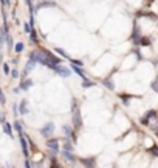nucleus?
Masks as SVG:
<instances>
[{
  "instance_id": "1",
  "label": "nucleus",
  "mask_w": 158,
  "mask_h": 168,
  "mask_svg": "<svg viewBox=\"0 0 158 168\" xmlns=\"http://www.w3.org/2000/svg\"><path fill=\"white\" fill-rule=\"evenodd\" d=\"M72 114H73V123H74V126H81L82 124V118H81V114H79V107L74 104V107L72 109Z\"/></svg>"
},
{
  "instance_id": "2",
  "label": "nucleus",
  "mask_w": 158,
  "mask_h": 168,
  "mask_svg": "<svg viewBox=\"0 0 158 168\" xmlns=\"http://www.w3.org/2000/svg\"><path fill=\"white\" fill-rule=\"evenodd\" d=\"M53 132H54V123L53 122H48L45 126L40 129V134L43 135V137H50Z\"/></svg>"
},
{
  "instance_id": "3",
  "label": "nucleus",
  "mask_w": 158,
  "mask_h": 168,
  "mask_svg": "<svg viewBox=\"0 0 158 168\" xmlns=\"http://www.w3.org/2000/svg\"><path fill=\"white\" fill-rule=\"evenodd\" d=\"M47 146L53 151V153H57V151H59V140L57 139H50L47 142Z\"/></svg>"
},
{
  "instance_id": "4",
  "label": "nucleus",
  "mask_w": 158,
  "mask_h": 168,
  "mask_svg": "<svg viewBox=\"0 0 158 168\" xmlns=\"http://www.w3.org/2000/svg\"><path fill=\"white\" fill-rule=\"evenodd\" d=\"M54 70H56L57 75H61V76H64V78L70 76V70L67 67H64V66H56V67H54Z\"/></svg>"
},
{
  "instance_id": "5",
  "label": "nucleus",
  "mask_w": 158,
  "mask_h": 168,
  "mask_svg": "<svg viewBox=\"0 0 158 168\" xmlns=\"http://www.w3.org/2000/svg\"><path fill=\"white\" fill-rule=\"evenodd\" d=\"M20 145H22V151H23L25 157H28L30 153H28V143H26V139L23 137V134H20Z\"/></svg>"
},
{
  "instance_id": "6",
  "label": "nucleus",
  "mask_w": 158,
  "mask_h": 168,
  "mask_svg": "<svg viewBox=\"0 0 158 168\" xmlns=\"http://www.w3.org/2000/svg\"><path fill=\"white\" fill-rule=\"evenodd\" d=\"M34 66H36V61H33V59H30L28 62H26V66H25V70H23V75H26V73H30L33 69H34Z\"/></svg>"
},
{
  "instance_id": "7",
  "label": "nucleus",
  "mask_w": 158,
  "mask_h": 168,
  "mask_svg": "<svg viewBox=\"0 0 158 168\" xmlns=\"http://www.w3.org/2000/svg\"><path fill=\"white\" fill-rule=\"evenodd\" d=\"M19 112L22 114V115H26V114L30 112V109H28V106H26V100H23L20 103V107H19Z\"/></svg>"
},
{
  "instance_id": "8",
  "label": "nucleus",
  "mask_w": 158,
  "mask_h": 168,
  "mask_svg": "<svg viewBox=\"0 0 158 168\" xmlns=\"http://www.w3.org/2000/svg\"><path fill=\"white\" fill-rule=\"evenodd\" d=\"M62 156H64V157H65V159H67V160H70V162H74V160H76L74 154H72V153H70L68 149H64V151H62Z\"/></svg>"
},
{
  "instance_id": "9",
  "label": "nucleus",
  "mask_w": 158,
  "mask_h": 168,
  "mask_svg": "<svg viewBox=\"0 0 158 168\" xmlns=\"http://www.w3.org/2000/svg\"><path fill=\"white\" fill-rule=\"evenodd\" d=\"M31 86H33V81H31V79H25V81H22L20 89H22V90H28Z\"/></svg>"
},
{
  "instance_id": "10",
  "label": "nucleus",
  "mask_w": 158,
  "mask_h": 168,
  "mask_svg": "<svg viewBox=\"0 0 158 168\" xmlns=\"http://www.w3.org/2000/svg\"><path fill=\"white\" fill-rule=\"evenodd\" d=\"M3 131H5V134H8L9 137H13V128H11L6 122L3 123Z\"/></svg>"
},
{
  "instance_id": "11",
  "label": "nucleus",
  "mask_w": 158,
  "mask_h": 168,
  "mask_svg": "<svg viewBox=\"0 0 158 168\" xmlns=\"http://www.w3.org/2000/svg\"><path fill=\"white\" fill-rule=\"evenodd\" d=\"M72 66H73V72H76V73L79 75V76L85 78V76H84V72H82V69H81V66H76V64H72Z\"/></svg>"
},
{
  "instance_id": "12",
  "label": "nucleus",
  "mask_w": 158,
  "mask_h": 168,
  "mask_svg": "<svg viewBox=\"0 0 158 168\" xmlns=\"http://www.w3.org/2000/svg\"><path fill=\"white\" fill-rule=\"evenodd\" d=\"M140 36H141V34H140V30L135 28V30H133V41H135V44H140V42H141V41H140Z\"/></svg>"
},
{
  "instance_id": "13",
  "label": "nucleus",
  "mask_w": 158,
  "mask_h": 168,
  "mask_svg": "<svg viewBox=\"0 0 158 168\" xmlns=\"http://www.w3.org/2000/svg\"><path fill=\"white\" fill-rule=\"evenodd\" d=\"M23 42H17V44L14 45V50H16V53H20V51H23Z\"/></svg>"
},
{
  "instance_id": "14",
  "label": "nucleus",
  "mask_w": 158,
  "mask_h": 168,
  "mask_svg": "<svg viewBox=\"0 0 158 168\" xmlns=\"http://www.w3.org/2000/svg\"><path fill=\"white\" fill-rule=\"evenodd\" d=\"M14 129H16V131H17L19 134H23V129H22L20 122H14Z\"/></svg>"
},
{
  "instance_id": "15",
  "label": "nucleus",
  "mask_w": 158,
  "mask_h": 168,
  "mask_svg": "<svg viewBox=\"0 0 158 168\" xmlns=\"http://www.w3.org/2000/svg\"><path fill=\"white\" fill-rule=\"evenodd\" d=\"M64 132L68 135V137H73L74 139V135H73V132H72V128L70 126H64Z\"/></svg>"
},
{
  "instance_id": "16",
  "label": "nucleus",
  "mask_w": 158,
  "mask_h": 168,
  "mask_svg": "<svg viewBox=\"0 0 158 168\" xmlns=\"http://www.w3.org/2000/svg\"><path fill=\"white\" fill-rule=\"evenodd\" d=\"M104 84H106V87H107V89H110V90L115 89V86H113L112 79H106V81H104Z\"/></svg>"
},
{
  "instance_id": "17",
  "label": "nucleus",
  "mask_w": 158,
  "mask_h": 168,
  "mask_svg": "<svg viewBox=\"0 0 158 168\" xmlns=\"http://www.w3.org/2000/svg\"><path fill=\"white\" fill-rule=\"evenodd\" d=\"M91 86H93V83H91L90 79H85V78H84V81H82V87H91Z\"/></svg>"
},
{
  "instance_id": "18",
  "label": "nucleus",
  "mask_w": 158,
  "mask_h": 168,
  "mask_svg": "<svg viewBox=\"0 0 158 168\" xmlns=\"http://www.w3.org/2000/svg\"><path fill=\"white\" fill-rule=\"evenodd\" d=\"M31 42H33V44H36V42H37V34H36V31L34 30H31Z\"/></svg>"
},
{
  "instance_id": "19",
  "label": "nucleus",
  "mask_w": 158,
  "mask_h": 168,
  "mask_svg": "<svg viewBox=\"0 0 158 168\" xmlns=\"http://www.w3.org/2000/svg\"><path fill=\"white\" fill-rule=\"evenodd\" d=\"M82 164H84V165H89V167H93V165H95V160H93V159H90V160L82 159Z\"/></svg>"
},
{
  "instance_id": "20",
  "label": "nucleus",
  "mask_w": 158,
  "mask_h": 168,
  "mask_svg": "<svg viewBox=\"0 0 158 168\" xmlns=\"http://www.w3.org/2000/svg\"><path fill=\"white\" fill-rule=\"evenodd\" d=\"M42 6H54V2H42L39 5V8H42Z\"/></svg>"
},
{
  "instance_id": "21",
  "label": "nucleus",
  "mask_w": 158,
  "mask_h": 168,
  "mask_svg": "<svg viewBox=\"0 0 158 168\" xmlns=\"http://www.w3.org/2000/svg\"><path fill=\"white\" fill-rule=\"evenodd\" d=\"M26 3H28V6H30V13L33 16V13H34V8H33V0H26ZM33 19V17H31Z\"/></svg>"
},
{
  "instance_id": "22",
  "label": "nucleus",
  "mask_w": 158,
  "mask_h": 168,
  "mask_svg": "<svg viewBox=\"0 0 158 168\" xmlns=\"http://www.w3.org/2000/svg\"><path fill=\"white\" fill-rule=\"evenodd\" d=\"M3 72L6 73V75L11 73V72H9V66H8V64H3Z\"/></svg>"
},
{
  "instance_id": "23",
  "label": "nucleus",
  "mask_w": 158,
  "mask_h": 168,
  "mask_svg": "<svg viewBox=\"0 0 158 168\" xmlns=\"http://www.w3.org/2000/svg\"><path fill=\"white\" fill-rule=\"evenodd\" d=\"M11 76H13V78H19V72H17V70H11Z\"/></svg>"
},
{
  "instance_id": "24",
  "label": "nucleus",
  "mask_w": 158,
  "mask_h": 168,
  "mask_svg": "<svg viewBox=\"0 0 158 168\" xmlns=\"http://www.w3.org/2000/svg\"><path fill=\"white\" fill-rule=\"evenodd\" d=\"M0 103H2V104H5V95H3L2 89H0Z\"/></svg>"
},
{
  "instance_id": "25",
  "label": "nucleus",
  "mask_w": 158,
  "mask_h": 168,
  "mask_svg": "<svg viewBox=\"0 0 158 168\" xmlns=\"http://www.w3.org/2000/svg\"><path fill=\"white\" fill-rule=\"evenodd\" d=\"M56 51L59 53V55H62V56H65V58H68V56H67V53H65L64 50H61V48H56Z\"/></svg>"
},
{
  "instance_id": "26",
  "label": "nucleus",
  "mask_w": 158,
  "mask_h": 168,
  "mask_svg": "<svg viewBox=\"0 0 158 168\" xmlns=\"http://www.w3.org/2000/svg\"><path fill=\"white\" fill-rule=\"evenodd\" d=\"M6 42H8V45H9V48L13 47V39H11V36L8 34V37H6Z\"/></svg>"
},
{
  "instance_id": "27",
  "label": "nucleus",
  "mask_w": 158,
  "mask_h": 168,
  "mask_svg": "<svg viewBox=\"0 0 158 168\" xmlns=\"http://www.w3.org/2000/svg\"><path fill=\"white\" fill-rule=\"evenodd\" d=\"M23 28H25L26 33H31V28H30V25H28V24H25V25H23Z\"/></svg>"
},
{
  "instance_id": "28",
  "label": "nucleus",
  "mask_w": 158,
  "mask_h": 168,
  "mask_svg": "<svg viewBox=\"0 0 158 168\" xmlns=\"http://www.w3.org/2000/svg\"><path fill=\"white\" fill-rule=\"evenodd\" d=\"M2 5H3V6H9L11 2H9V0H2Z\"/></svg>"
},
{
  "instance_id": "29",
  "label": "nucleus",
  "mask_w": 158,
  "mask_h": 168,
  "mask_svg": "<svg viewBox=\"0 0 158 168\" xmlns=\"http://www.w3.org/2000/svg\"><path fill=\"white\" fill-rule=\"evenodd\" d=\"M150 153H154V154L158 157V148H152V149H150Z\"/></svg>"
},
{
  "instance_id": "30",
  "label": "nucleus",
  "mask_w": 158,
  "mask_h": 168,
  "mask_svg": "<svg viewBox=\"0 0 158 168\" xmlns=\"http://www.w3.org/2000/svg\"><path fill=\"white\" fill-rule=\"evenodd\" d=\"M141 44H147V45H149L150 41H149V39H143V41H141Z\"/></svg>"
},
{
  "instance_id": "31",
  "label": "nucleus",
  "mask_w": 158,
  "mask_h": 168,
  "mask_svg": "<svg viewBox=\"0 0 158 168\" xmlns=\"http://www.w3.org/2000/svg\"><path fill=\"white\" fill-rule=\"evenodd\" d=\"M2 47H3V39L0 37V48H2Z\"/></svg>"
},
{
  "instance_id": "32",
  "label": "nucleus",
  "mask_w": 158,
  "mask_h": 168,
  "mask_svg": "<svg viewBox=\"0 0 158 168\" xmlns=\"http://www.w3.org/2000/svg\"><path fill=\"white\" fill-rule=\"evenodd\" d=\"M152 2H154V0H146V5H150Z\"/></svg>"
},
{
  "instance_id": "33",
  "label": "nucleus",
  "mask_w": 158,
  "mask_h": 168,
  "mask_svg": "<svg viewBox=\"0 0 158 168\" xmlns=\"http://www.w3.org/2000/svg\"><path fill=\"white\" fill-rule=\"evenodd\" d=\"M0 62H2V53H0Z\"/></svg>"
}]
</instances>
